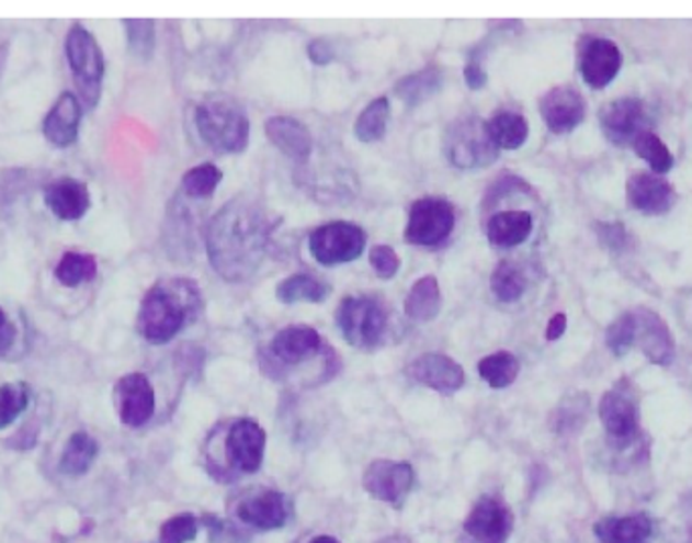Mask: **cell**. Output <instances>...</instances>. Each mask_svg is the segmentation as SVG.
<instances>
[{
  "mask_svg": "<svg viewBox=\"0 0 692 543\" xmlns=\"http://www.w3.org/2000/svg\"><path fill=\"white\" fill-rule=\"evenodd\" d=\"M275 224L256 201L231 200L213 215L207 229V256L227 282L241 284L260 270Z\"/></svg>",
  "mask_w": 692,
  "mask_h": 543,
  "instance_id": "obj_1",
  "label": "cell"
},
{
  "mask_svg": "<svg viewBox=\"0 0 692 543\" xmlns=\"http://www.w3.org/2000/svg\"><path fill=\"white\" fill-rule=\"evenodd\" d=\"M203 305V294L195 280H158L150 291L144 294L136 317V331L144 341L152 344H167L191 325Z\"/></svg>",
  "mask_w": 692,
  "mask_h": 543,
  "instance_id": "obj_2",
  "label": "cell"
},
{
  "mask_svg": "<svg viewBox=\"0 0 692 543\" xmlns=\"http://www.w3.org/2000/svg\"><path fill=\"white\" fill-rule=\"evenodd\" d=\"M217 442H209L207 463L215 478L236 480L243 475H253L262 468L265 454V430L251 418H237L234 422L217 428L213 434Z\"/></svg>",
  "mask_w": 692,
  "mask_h": 543,
  "instance_id": "obj_3",
  "label": "cell"
},
{
  "mask_svg": "<svg viewBox=\"0 0 692 543\" xmlns=\"http://www.w3.org/2000/svg\"><path fill=\"white\" fill-rule=\"evenodd\" d=\"M196 131L201 138L222 155H239L249 145L251 124L246 112L231 100H209L196 108Z\"/></svg>",
  "mask_w": 692,
  "mask_h": 543,
  "instance_id": "obj_4",
  "label": "cell"
},
{
  "mask_svg": "<svg viewBox=\"0 0 692 543\" xmlns=\"http://www.w3.org/2000/svg\"><path fill=\"white\" fill-rule=\"evenodd\" d=\"M66 55L73 81L78 86L79 102L86 110H93L102 95L104 52L88 29L83 25H73L67 33Z\"/></svg>",
  "mask_w": 692,
  "mask_h": 543,
  "instance_id": "obj_5",
  "label": "cell"
},
{
  "mask_svg": "<svg viewBox=\"0 0 692 543\" xmlns=\"http://www.w3.org/2000/svg\"><path fill=\"white\" fill-rule=\"evenodd\" d=\"M337 325L342 339L356 351H375L385 341L389 317L375 298L347 296L337 308Z\"/></svg>",
  "mask_w": 692,
  "mask_h": 543,
  "instance_id": "obj_6",
  "label": "cell"
},
{
  "mask_svg": "<svg viewBox=\"0 0 692 543\" xmlns=\"http://www.w3.org/2000/svg\"><path fill=\"white\" fill-rule=\"evenodd\" d=\"M444 152L460 171H483L500 157L486 122L476 116L457 118L450 124L444 136Z\"/></svg>",
  "mask_w": 692,
  "mask_h": 543,
  "instance_id": "obj_7",
  "label": "cell"
},
{
  "mask_svg": "<svg viewBox=\"0 0 692 543\" xmlns=\"http://www.w3.org/2000/svg\"><path fill=\"white\" fill-rule=\"evenodd\" d=\"M327 344L320 332L310 325H290L275 332L262 358L263 373L274 380L286 377L287 370L310 361L316 355H325Z\"/></svg>",
  "mask_w": 692,
  "mask_h": 543,
  "instance_id": "obj_8",
  "label": "cell"
},
{
  "mask_svg": "<svg viewBox=\"0 0 692 543\" xmlns=\"http://www.w3.org/2000/svg\"><path fill=\"white\" fill-rule=\"evenodd\" d=\"M456 227V210L450 201L440 197L418 200L407 217L404 238L411 246L438 248L452 236Z\"/></svg>",
  "mask_w": 692,
  "mask_h": 543,
  "instance_id": "obj_9",
  "label": "cell"
},
{
  "mask_svg": "<svg viewBox=\"0 0 692 543\" xmlns=\"http://www.w3.org/2000/svg\"><path fill=\"white\" fill-rule=\"evenodd\" d=\"M308 248L318 264H349L365 252V229L351 222H330L314 229Z\"/></svg>",
  "mask_w": 692,
  "mask_h": 543,
  "instance_id": "obj_10",
  "label": "cell"
},
{
  "mask_svg": "<svg viewBox=\"0 0 692 543\" xmlns=\"http://www.w3.org/2000/svg\"><path fill=\"white\" fill-rule=\"evenodd\" d=\"M600 420L615 449L634 446L640 438L638 401L624 384L605 392L600 401Z\"/></svg>",
  "mask_w": 692,
  "mask_h": 543,
  "instance_id": "obj_11",
  "label": "cell"
},
{
  "mask_svg": "<svg viewBox=\"0 0 692 543\" xmlns=\"http://www.w3.org/2000/svg\"><path fill=\"white\" fill-rule=\"evenodd\" d=\"M514 530V516L509 505L486 495L472 507L464 521V531L476 543H507Z\"/></svg>",
  "mask_w": 692,
  "mask_h": 543,
  "instance_id": "obj_12",
  "label": "cell"
},
{
  "mask_svg": "<svg viewBox=\"0 0 692 543\" xmlns=\"http://www.w3.org/2000/svg\"><path fill=\"white\" fill-rule=\"evenodd\" d=\"M413 480L416 471L411 464L377 459L366 466L363 487L373 499L399 507L406 501L409 490L413 487Z\"/></svg>",
  "mask_w": 692,
  "mask_h": 543,
  "instance_id": "obj_13",
  "label": "cell"
},
{
  "mask_svg": "<svg viewBox=\"0 0 692 543\" xmlns=\"http://www.w3.org/2000/svg\"><path fill=\"white\" fill-rule=\"evenodd\" d=\"M236 517L251 530L272 531L286 525L290 505L275 489H256L243 493L236 501Z\"/></svg>",
  "mask_w": 692,
  "mask_h": 543,
  "instance_id": "obj_14",
  "label": "cell"
},
{
  "mask_svg": "<svg viewBox=\"0 0 692 543\" xmlns=\"http://www.w3.org/2000/svg\"><path fill=\"white\" fill-rule=\"evenodd\" d=\"M114 401L122 425L140 428L148 425L157 410L155 387L144 373H128L114 387Z\"/></svg>",
  "mask_w": 692,
  "mask_h": 543,
  "instance_id": "obj_15",
  "label": "cell"
},
{
  "mask_svg": "<svg viewBox=\"0 0 692 543\" xmlns=\"http://www.w3.org/2000/svg\"><path fill=\"white\" fill-rule=\"evenodd\" d=\"M407 377L442 396H452L466 384V372L456 359L444 353H423L407 365Z\"/></svg>",
  "mask_w": 692,
  "mask_h": 543,
  "instance_id": "obj_16",
  "label": "cell"
},
{
  "mask_svg": "<svg viewBox=\"0 0 692 543\" xmlns=\"http://www.w3.org/2000/svg\"><path fill=\"white\" fill-rule=\"evenodd\" d=\"M601 133L615 146L634 145L646 133V110L636 98H620L601 110Z\"/></svg>",
  "mask_w": 692,
  "mask_h": 543,
  "instance_id": "obj_17",
  "label": "cell"
},
{
  "mask_svg": "<svg viewBox=\"0 0 692 543\" xmlns=\"http://www.w3.org/2000/svg\"><path fill=\"white\" fill-rule=\"evenodd\" d=\"M538 112L551 133H571L586 118V100L574 88L557 86L541 98Z\"/></svg>",
  "mask_w": 692,
  "mask_h": 543,
  "instance_id": "obj_18",
  "label": "cell"
},
{
  "mask_svg": "<svg viewBox=\"0 0 692 543\" xmlns=\"http://www.w3.org/2000/svg\"><path fill=\"white\" fill-rule=\"evenodd\" d=\"M636 318V344L654 365H670L677 358L674 337L667 323L650 308L634 310Z\"/></svg>",
  "mask_w": 692,
  "mask_h": 543,
  "instance_id": "obj_19",
  "label": "cell"
},
{
  "mask_svg": "<svg viewBox=\"0 0 692 543\" xmlns=\"http://www.w3.org/2000/svg\"><path fill=\"white\" fill-rule=\"evenodd\" d=\"M622 67V52L610 39H588L581 47L579 69L583 81L593 90H603L615 80Z\"/></svg>",
  "mask_w": 692,
  "mask_h": 543,
  "instance_id": "obj_20",
  "label": "cell"
},
{
  "mask_svg": "<svg viewBox=\"0 0 692 543\" xmlns=\"http://www.w3.org/2000/svg\"><path fill=\"white\" fill-rule=\"evenodd\" d=\"M45 205L52 210L57 219L78 222L90 212L92 195L83 181L73 177H61V179H55L45 189Z\"/></svg>",
  "mask_w": 692,
  "mask_h": 543,
  "instance_id": "obj_21",
  "label": "cell"
},
{
  "mask_svg": "<svg viewBox=\"0 0 692 543\" xmlns=\"http://www.w3.org/2000/svg\"><path fill=\"white\" fill-rule=\"evenodd\" d=\"M83 106L78 95L64 92L43 120V136L57 148H67L78 140Z\"/></svg>",
  "mask_w": 692,
  "mask_h": 543,
  "instance_id": "obj_22",
  "label": "cell"
},
{
  "mask_svg": "<svg viewBox=\"0 0 692 543\" xmlns=\"http://www.w3.org/2000/svg\"><path fill=\"white\" fill-rule=\"evenodd\" d=\"M627 203L644 215H662L670 212L677 193L660 174H634L626 186Z\"/></svg>",
  "mask_w": 692,
  "mask_h": 543,
  "instance_id": "obj_23",
  "label": "cell"
},
{
  "mask_svg": "<svg viewBox=\"0 0 692 543\" xmlns=\"http://www.w3.org/2000/svg\"><path fill=\"white\" fill-rule=\"evenodd\" d=\"M265 136L284 157L298 165H304L313 155V134L300 120L272 116L265 122Z\"/></svg>",
  "mask_w": 692,
  "mask_h": 543,
  "instance_id": "obj_24",
  "label": "cell"
},
{
  "mask_svg": "<svg viewBox=\"0 0 692 543\" xmlns=\"http://www.w3.org/2000/svg\"><path fill=\"white\" fill-rule=\"evenodd\" d=\"M533 231V215L529 212H500L486 224V238L502 250H510L524 244Z\"/></svg>",
  "mask_w": 692,
  "mask_h": 543,
  "instance_id": "obj_25",
  "label": "cell"
},
{
  "mask_svg": "<svg viewBox=\"0 0 692 543\" xmlns=\"http://www.w3.org/2000/svg\"><path fill=\"white\" fill-rule=\"evenodd\" d=\"M654 525L650 517H603L593 525V535L601 543H648Z\"/></svg>",
  "mask_w": 692,
  "mask_h": 543,
  "instance_id": "obj_26",
  "label": "cell"
},
{
  "mask_svg": "<svg viewBox=\"0 0 692 543\" xmlns=\"http://www.w3.org/2000/svg\"><path fill=\"white\" fill-rule=\"evenodd\" d=\"M442 310V291L435 276L421 279L407 292L406 315L416 323H431Z\"/></svg>",
  "mask_w": 692,
  "mask_h": 543,
  "instance_id": "obj_27",
  "label": "cell"
},
{
  "mask_svg": "<svg viewBox=\"0 0 692 543\" xmlns=\"http://www.w3.org/2000/svg\"><path fill=\"white\" fill-rule=\"evenodd\" d=\"M328 294H330V286L327 282L304 272L292 274L275 286V298L284 305H300V303L318 305L327 301Z\"/></svg>",
  "mask_w": 692,
  "mask_h": 543,
  "instance_id": "obj_28",
  "label": "cell"
},
{
  "mask_svg": "<svg viewBox=\"0 0 692 543\" xmlns=\"http://www.w3.org/2000/svg\"><path fill=\"white\" fill-rule=\"evenodd\" d=\"M442 71L438 67H426L416 73H409L406 78L395 83V95L406 104V106H419L426 100L433 98L442 90Z\"/></svg>",
  "mask_w": 692,
  "mask_h": 543,
  "instance_id": "obj_29",
  "label": "cell"
},
{
  "mask_svg": "<svg viewBox=\"0 0 692 543\" xmlns=\"http://www.w3.org/2000/svg\"><path fill=\"white\" fill-rule=\"evenodd\" d=\"M486 128L498 150H517L529 138V122L517 112H498L486 122Z\"/></svg>",
  "mask_w": 692,
  "mask_h": 543,
  "instance_id": "obj_30",
  "label": "cell"
},
{
  "mask_svg": "<svg viewBox=\"0 0 692 543\" xmlns=\"http://www.w3.org/2000/svg\"><path fill=\"white\" fill-rule=\"evenodd\" d=\"M389 116H392L389 98L387 95L375 98L354 120V136H356V140L366 143V145L381 140L387 133Z\"/></svg>",
  "mask_w": 692,
  "mask_h": 543,
  "instance_id": "obj_31",
  "label": "cell"
},
{
  "mask_svg": "<svg viewBox=\"0 0 692 543\" xmlns=\"http://www.w3.org/2000/svg\"><path fill=\"white\" fill-rule=\"evenodd\" d=\"M98 456V442L86 432H76L67 440L59 468L69 477H81L92 468Z\"/></svg>",
  "mask_w": 692,
  "mask_h": 543,
  "instance_id": "obj_32",
  "label": "cell"
},
{
  "mask_svg": "<svg viewBox=\"0 0 692 543\" xmlns=\"http://www.w3.org/2000/svg\"><path fill=\"white\" fill-rule=\"evenodd\" d=\"M55 280L66 289H78L98 276V260L92 253L66 252L55 265Z\"/></svg>",
  "mask_w": 692,
  "mask_h": 543,
  "instance_id": "obj_33",
  "label": "cell"
},
{
  "mask_svg": "<svg viewBox=\"0 0 692 543\" xmlns=\"http://www.w3.org/2000/svg\"><path fill=\"white\" fill-rule=\"evenodd\" d=\"M478 373L490 387L504 389L517 382V377L521 373V363L509 351H498V353L480 359Z\"/></svg>",
  "mask_w": 692,
  "mask_h": 543,
  "instance_id": "obj_34",
  "label": "cell"
},
{
  "mask_svg": "<svg viewBox=\"0 0 692 543\" xmlns=\"http://www.w3.org/2000/svg\"><path fill=\"white\" fill-rule=\"evenodd\" d=\"M223 171L213 162L196 165L183 174V193L189 200H209L217 186L222 185Z\"/></svg>",
  "mask_w": 692,
  "mask_h": 543,
  "instance_id": "obj_35",
  "label": "cell"
},
{
  "mask_svg": "<svg viewBox=\"0 0 692 543\" xmlns=\"http://www.w3.org/2000/svg\"><path fill=\"white\" fill-rule=\"evenodd\" d=\"M490 291L500 303H517L526 291L523 270L512 262H500L490 276Z\"/></svg>",
  "mask_w": 692,
  "mask_h": 543,
  "instance_id": "obj_36",
  "label": "cell"
},
{
  "mask_svg": "<svg viewBox=\"0 0 692 543\" xmlns=\"http://www.w3.org/2000/svg\"><path fill=\"white\" fill-rule=\"evenodd\" d=\"M589 399L586 394L567 396L563 399L561 406L553 414V430L557 434H574L588 420Z\"/></svg>",
  "mask_w": 692,
  "mask_h": 543,
  "instance_id": "obj_37",
  "label": "cell"
},
{
  "mask_svg": "<svg viewBox=\"0 0 692 543\" xmlns=\"http://www.w3.org/2000/svg\"><path fill=\"white\" fill-rule=\"evenodd\" d=\"M632 146H634L636 155L642 160H646L656 174H667L674 167V157H672L670 148L650 131L642 133Z\"/></svg>",
  "mask_w": 692,
  "mask_h": 543,
  "instance_id": "obj_38",
  "label": "cell"
},
{
  "mask_svg": "<svg viewBox=\"0 0 692 543\" xmlns=\"http://www.w3.org/2000/svg\"><path fill=\"white\" fill-rule=\"evenodd\" d=\"M31 389L23 382L0 385V430L14 425L19 416L26 410Z\"/></svg>",
  "mask_w": 692,
  "mask_h": 543,
  "instance_id": "obj_39",
  "label": "cell"
},
{
  "mask_svg": "<svg viewBox=\"0 0 692 543\" xmlns=\"http://www.w3.org/2000/svg\"><path fill=\"white\" fill-rule=\"evenodd\" d=\"M124 31H126V41H128L132 54L140 57V59H150L155 54V45H157L155 21L131 19V21H124Z\"/></svg>",
  "mask_w": 692,
  "mask_h": 543,
  "instance_id": "obj_40",
  "label": "cell"
},
{
  "mask_svg": "<svg viewBox=\"0 0 692 543\" xmlns=\"http://www.w3.org/2000/svg\"><path fill=\"white\" fill-rule=\"evenodd\" d=\"M605 343L610 351L622 358L636 344V318L634 313H624L622 317L615 318L614 323L608 327L605 332Z\"/></svg>",
  "mask_w": 692,
  "mask_h": 543,
  "instance_id": "obj_41",
  "label": "cell"
},
{
  "mask_svg": "<svg viewBox=\"0 0 692 543\" xmlns=\"http://www.w3.org/2000/svg\"><path fill=\"white\" fill-rule=\"evenodd\" d=\"M198 533V521L191 513L170 517L162 523L158 542L160 543H189L193 542Z\"/></svg>",
  "mask_w": 692,
  "mask_h": 543,
  "instance_id": "obj_42",
  "label": "cell"
},
{
  "mask_svg": "<svg viewBox=\"0 0 692 543\" xmlns=\"http://www.w3.org/2000/svg\"><path fill=\"white\" fill-rule=\"evenodd\" d=\"M368 264H371L373 272H375L381 280H392L397 276V272H399V268H401V258L397 256V252L393 250L392 246L379 244V246H373V248H371V252H368Z\"/></svg>",
  "mask_w": 692,
  "mask_h": 543,
  "instance_id": "obj_43",
  "label": "cell"
},
{
  "mask_svg": "<svg viewBox=\"0 0 692 543\" xmlns=\"http://www.w3.org/2000/svg\"><path fill=\"white\" fill-rule=\"evenodd\" d=\"M519 189H523V191L526 189V183L521 181V179H517V177H504V179H500L495 185L490 186V191H488V195H486V200H484V207L497 205L498 201L502 200V197H507L510 193H514V191H519Z\"/></svg>",
  "mask_w": 692,
  "mask_h": 543,
  "instance_id": "obj_44",
  "label": "cell"
},
{
  "mask_svg": "<svg viewBox=\"0 0 692 543\" xmlns=\"http://www.w3.org/2000/svg\"><path fill=\"white\" fill-rule=\"evenodd\" d=\"M598 236L603 241V246H608L610 250L626 248L627 231L620 224H600L598 226Z\"/></svg>",
  "mask_w": 692,
  "mask_h": 543,
  "instance_id": "obj_45",
  "label": "cell"
},
{
  "mask_svg": "<svg viewBox=\"0 0 692 543\" xmlns=\"http://www.w3.org/2000/svg\"><path fill=\"white\" fill-rule=\"evenodd\" d=\"M464 81L470 90H484L488 83V73L484 69L480 57H472L470 61L464 67Z\"/></svg>",
  "mask_w": 692,
  "mask_h": 543,
  "instance_id": "obj_46",
  "label": "cell"
},
{
  "mask_svg": "<svg viewBox=\"0 0 692 543\" xmlns=\"http://www.w3.org/2000/svg\"><path fill=\"white\" fill-rule=\"evenodd\" d=\"M308 59L313 61L314 66L325 67L328 66V64H332V61H334V54H332L328 41L314 39L313 43L308 45Z\"/></svg>",
  "mask_w": 692,
  "mask_h": 543,
  "instance_id": "obj_47",
  "label": "cell"
},
{
  "mask_svg": "<svg viewBox=\"0 0 692 543\" xmlns=\"http://www.w3.org/2000/svg\"><path fill=\"white\" fill-rule=\"evenodd\" d=\"M14 339H16V329H14V325L11 323L9 315L0 308V355H4V353L11 351Z\"/></svg>",
  "mask_w": 692,
  "mask_h": 543,
  "instance_id": "obj_48",
  "label": "cell"
},
{
  "mask_svg": "<svg viewBox=\"0 0 692 543\" xmlns=\"http://www.w3.org/2000/svg\"><path fill=\"white\" fill-rule=\"evenodd\" d=\"M565 331H567V315L557 313L551 318L545 337H547V341H557V339H561Z\"/></svg>",
  "mask_w": 692,
  "mask_h": 543,
  "instance_id": "obj_49",
  "label": "cell"
},
{
  "mask_svg": "<svg viewBox=\"0 0 692 543\" xmlns=\"http://www.w3.org/2000/svg\"><path fill=\"white\" fill-rule=\"evenodd\" d=\"M379 543H413V540H411V538H407V535H392V538L381 540Z\"/></svg>",
  "mask_w": 692,
  "mask_h": 543,
  "instance_id": "obj_50",
  "label": "cell"
},
{
  "mask_svg": "<svg viewBox=\"0 0 692 543\" xmlns=\"http://www.w3.org/2000/svg\"><path fill=\"white\" fill-rule=\"evenodd\" d=\"M308 543H340L337 538H330V535H316Z\"/></svg>",
  "mask_w": 692,
  "mask_h": 543,
  "instance_id": "obj_51",
  "label": "cell"
}]
</instances>
